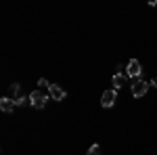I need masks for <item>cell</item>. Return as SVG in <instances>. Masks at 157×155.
Segmentation results:
<instances>
[{
	"instance_id": "1",
	"label": "cell",
	"mask_w": 157,
	"mask_h": 155,
	"mask_svg": "<svg viewBox=\"0 0 157 155\" xmlns=\"http://www.w3.org/2000/svg\"><path fill=\"white\" fill-rule=\"evenodd\" d=\"M29 105H32L34 109H44V107H46V96L42 95L40 90L29 92Z\"/></svg>"
},
{
	"instance_id": "2",
	"label": "cell",
	"mask_w": 157,
	"mask_h": 155,
	"mask_svg": "<svg viewBox=\"0 0 157 155\" xmlns=\"http://www.w3.org/2000/svg\"><path fill=\"white\" fill-rule=\"evenodd\" d=\"M147 90H149V84L145 82V80H134L132 84V96H136V99H140V96H145L147 95Z\"/></svg>"
},
{
	"instance_id": "3",
	"label": "cell",
	"mask_w": 157,
	"mask_h": 155,
	"mask_svg": "<svg viewBox=\"0 0 157 155\" xmlns=\"http://www.w3.org/2000/svg\"><path fill=\"white\" fill-rule=\"evenodd\" d=\"M140 72H143V67H140V63L136 59H130V63L126 65V76H130L134 80H138L140 78Z\"/></svg>"
},
{
	"instance_id": "4",
	"label": "cell",
	"mask_w": 157,
	"mask_h": 155,
	"mask_svg": "<svg viewBox=\"0 0 157 155\" xmlns=\"http://www.w3.org/2000/svg\"><path fill=\"white\" fill-rule=\"evenodd\" d=\"M115 99H117V90H115V88L105 90V92H103V96H101V105H103V107H113Z\"/></svg>"
},
{
	"instance_id": "5",
	"label": "cell",
	"mask_w": 157,
	"mask_h": 155,
	"mask_svg": "<svg viewBox=\"0 0 157 155\" xmlns=\"http://www.w3.org/2000/svg\"><path fill=\"white\" fill-rule=\"evenodd\" d=\"M48 95H50V99H52V101H63V99L67 96V92H65V90L61 88L59 84H50Z\"/></svg>"
},
{
	"instance_id": "6",
	"label": "cell",
	"mask_w": 157,
	"mask_h": 155,
	"mask_svg": "<svg viewBox=\"0 0 157 155\" xmlns=\"http://www.w3.org/2000/svg\"><path fill=\"white\" fill-rule=\"evenodd\" d=\"M15 107H17V105H15V101H13L11 96H2V99H0V109H2L4 113H13Z\"/></svg>"
},
{
	"instance_id": "7",
	"label": "cell",
	"mask_w": 157,
	"mask_h": 155,
	"mask_svg": "<svg viewBox=\"0 0 157 155\" xmlns=\"http://www.w3.org/2000/svg\"><path fill=\"white\" fill-rule=\"evenodd\" d=\"M124 84H126V73H121V69H117V72L113 73V88L120 90Z\"/></svg>"
},
{
	"instance_id": "8",
	"label": "cell",
	"mask_w": 157,
	"mask_h": 155,
	"mask_svg": "<svg viewBox=\"0 0 157 155\" xmlns=\"http://www.w3.org/2000/svg\"><path fill=\"white\" fill-rule=\"evenodd\" d=\"M11 95L15 96V99H19V96H21V84H19V82H13L11 84Z\"/></svg>"
},
{
	"instance_id": "9",
	"label": "cell",
	"mask_w": 157,
	"mask_h": 155,
	"mask_svg": "<svg viewBox=\"0 0 157 155\" xmlns=\"http://www.w3.org/2000/svg\"><path fill=\"white\" fill-rule=\"evenodd\" d=\"M27 103H29V96H19V99H15V105H17V107H23V105H27Z\"/></svg>"
},
{
	"instance_id": "10",
	"label": "cell",
	"mask_w": 157,
	"mask_h": 155,
	"mask_svg": "<svg viewBox=\"0 0 157 155\" xmlns=\"http://www.w3.org/2000/svg\"><path fill=\"white\" fill-rule=\"evenodd\" d=\"M38 86H40V88H46V90H48V88H50V82L46 80V78H40V80H38Z\"/></svg>"
},
{
	"instance_id": "11",
	"label": "cell",
	"mask_w": 157,
	"mask_h": 155,
	"mask_svg": "<svg viewBox=\"0 0 157 155\" xmlns=\"http://www.w3.org/2000/svg\"><path fill=\"white\" fill-rule=\"evenodd\" d=\"M88 155H101V147H98V145H92V147L88 149Z\"/></svg>"
},
{
	"instance_id": "12",
	"label": "cell",
	"mask_w": 157,
	"mask_h": 155,
	"mask_svg": "<svg viewBox=\"0 0 157 155\" xmlns=\"http://www.w3.org/2000/svg\"><path fill=\"white\" fill-rule=\"evenodd\" d=\"M151 86H155V88H157V78H153V80H151Z\"/></svg>"
}]
</instances>
